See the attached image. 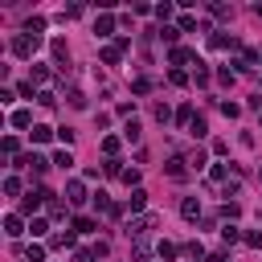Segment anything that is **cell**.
Instances as JSON below:
<instances>
[{"mask_svg": "<svg viewBox=\"0 0 262 262\" xmlns=\"http://www.w3.org/2000/svg\"><path fill=\"white\" fill-rule=\"evenodd\" d=\"M16 151H20V139H16V135H8V139H4V156H8V160H16Z\"/></svg>", "mask_w": 262, "mask_h": 262, "instance_id": "cell-25", "label": "cell"}, {"mask_svg": "<svg viewBox=\"0 0 262 262\" xmlns=\"http://www.w3.org/2000/svg\"><path fill=\"white\" fill-rule=\"evenodd\" d=\"M168 82H172V86H188V74H184V70H172Z\"/></svg>", "mask_w": 262, "mask_h": 262, "instance_id": "cell-40", "label": "cell"}, {"mask_svg": "<svg viewBox=\"0 0 262 262\" xmlns=\"http://www.w3.org/2000/svg\"><path fill=\"white\" fill-rule=\"evenodd\" d=\"M94 33H98V37H111V33H115V16H111V12H102V16L94 20Z\"/></svg>", "mask_w": 262, "mask_h": 262, "instance_id": "cell-7", "label": "cell"}, {"mask_svg": "<svg viewBox=\"0 0 262 262\" xmlns=\"http://www.w3.org/2000/svg\"><path fill=\"white\" fill-rule=\"evenodd\" d=\"M66 201L70 205H86L90 196H86V184L82 180H66Z\"/></svg>", "mask_w": 262, "mask_h": 262, "instance_id": "cell-4", "label": "cell"}, {"mask_svg": "<svg viewBox=\"0 0 262 262\" xmlns=\"http://www.w3.org/2000/svg\"><path fill=\"white\" fill-rule=\"evenodd\" d=\"M188 131H192V135H196V139H201V135H205V131H209V123H205V119H201V115H196V119H192V127H188Z\"/></svg>", "mask_w": 262, "mask_h": 262, "instance_id": "cell-41", "label": "cell"}, {"mask_svg": "<svg viewBox=\"0 0 262 262\" xmlns=\"http://www.w3.org/2000/svg\"><path fill=\"white\" fill-rule=\"evenodd\" d=\"M151 16H156L160 25H168V20L176 16V8H172V4H156V12H151Z\"/></svg>", "mask_w": 262, "mask_h": 262, "instance_id": "cell-17", "label": "cell"}, {"mask_svg": "<svg viewBox=\"0 0 262 262\" xmlns=\"http://www.w3.org/2000/svg\"><path fill=\"white\" fill-rule=\"evenodd\" d=\"M233 78H237V70H229V66L217 70V82H221V86H233Z\"/></svg>", "mask_w": 262, "mask_h": 262, "instance_id": "cell-33", "label": "cell"}, {"mask_svg": "<svg viewBox=\"0 0 262 262\" xmlns=\"http://www.w3.org/2000/svg\"><path fill=\"white\" fill-rule=\"evenodd\" d=\"M8 123H12V127H20V131H25V127H29V123H33V115H29V111H25V106H16V111H12V115H8Z\"/></svg>", "mask_w": 262, "mask_h": 262, "instance_id": "cell-11", "label": "cell"}, {"mask_svg": "<svg viewBox=\"0 0 262 262\" xmlns=\"http://www.w3.org/2000/svg\"><path fill=\"white\" fill-rule=\"evenodd\" d=\"M131 90H135V94H147V90H151V82H147V78H135V82H131Z\"/></svg>", "mask_w": 262, "mask_h": 262, "instance_id": "cell-45", "label": "cell"}, {"mask_svg": "<svg viewBox=\"0 0 262 262\" xmlns=\"http://www.w3.org/2000/svg\"><path fill=\"white\" fill-rule=\"evenodd\" d=\"M98 57H102L106 66H119V57H123V49H119V45H102V53H98Z\"/></svg>", "mask_w": 262, "mask_h": 262, "instance_id": "cell-13", "label": "cell"}, {"mask_svg": "<svg viewBox=\"0 0 262 262\" xmlns=\"http://www.w3.org/2000/svg\"><path fill=\"white\" fill-rule=\"evenodd\" d=\"M237 237H242V229H237V225H225V229H221V242H225V246H233Z\"/></svg>", "mask_w": 262, "mask_h": 262, "instance_id": "cell-30", "label": "cell"}, {"mask_svg": "<svg viewBox=\"0 0 262 262\" xmlns=\"http://www.w3.org/2000/svg\"><path fill=\"white\" fill-rule=\"evenodd\" d=\"M74 262H98L94 250H74Z\"/></svg>", "mask_w": 262, "mask_h": 262, "instance_id": "cell-48", "label": "cell"}, {"mask_svg": "<svg viewBox=\"0 0 262 262\" xmlns=\"http://www.w3.org/2000/svg\"><path fill=\"white\" fill-rule=\"evenodd\" d=\"M4 233H8V237H20V233H25V221H20L16 213H8V217H4Z\"/></svg>", "mask_w": 262, "mask_h": 262, "instance_id": "cell-9", "label": "cell"}, {"mask_svg": "<svg viewBox=\"0 0 262 262\" xmlns=\"http://www.w3.org/2000/svg\"><path fill=\"white\" fill-rule=\"evenodd\" d=\"M4 196H20V180L16 176H4Z\"/></svg>", "mask_w": 262, "mask_h": 262, "instance_id": "cell-27", "label": "cell"}, {"mask_svg": "<svg viewBox=\"0 0 262 262\" xmlns=\"http://www.w3.org/2000/svg\"><path fill=\"white\" fill-rule=\"evenodd\" d=\"M192 119H196L192 106H180V111H176V123H180V127H192Z\"/></svg>", "mask_w": 262, "mask_h": 262, "instance_id": "cell-23", "label": "cell"}, {"mask_svg": "<svg viewBox=\"0 0 262 262\" xmlns=\"http://www.w3.org/2000/svg\"><path fill=\"white\" fill-rule=\"evenodd\" d=\"M180 213H184L188 221H196V217H201V201H196V196H184V201H180Z\"/></svg>", "mask_w": 262, "mask_h": 262, "instance_id": "cell-8", "label": "cell"}, {"mask_svg": "<svg viewBox=\"0 0 262 262\" xmlns=\"http://www.w3.org/2000/svg\"><path fill=\"white\" fill-rule=\"evenodd\" d=\"M127 205H131V213H139V209L147 205V192H143V188H131V196H127Z\"/></svg>", "mask_w": 262, "mask_h": 262, "instance_id": "cell-15", "label": "cell"}, {"mask_svg": "<svg viewBox=\"0 0 262 262\" xmlns=\"http://www.w3.org/2000/svg\"><path fill=\"white\" fill-rule=\"evenodd\" d=\"M209 12H213V16H217V20H229V16H233V8H225V4H213V8H209Z\"/></svg>", "mask_w": 262, "mask_h": 262, "instance_id": "cell-39", "label": "cell"}, {"mask_svg": "<svg viewBox=\"0 0 262 262\" xmlns=\"http://www.w3.org/2000/svg\"><path fill=\"white\" fill-rule=\"evenodd\" d=\"M192 82H196V86H209V66H205V61H196V74H192Z\"/></svg>", "mask_w": 262, "mask_h": 262, "instance_id": "cell-22", "label": "cell"}, {"mask_svg": "<svg viewBox=\"0 0 262 262\" xmlns=\"http://www.w3.org/2000/svg\"><path fill=\"white\" fill-rule=\"evenodd\" d=\"M156 37H164V41L176 49V37H180V29H176V25H160V29H156Z\"/></svg>", "mask_w": 262, "mask_h": 262, "instance_id": "cell-12", "label": "cell"}, {"mask_svg": "<svg viewBox=\"0 0 262 262\" xmlns=\"http://www.w3.org/2000/svg\"><path fill=\"white\" fill-rule=\"evenodd\" d=\"M156 254H160L164 262H172V258L180 254V246H176V242H160V246H156Z\"/></svg>", "mask_w": 262, "mask_h": 262, "instance_id": "cell-16", "label": "cell"}, {"mask_svg": "<svg viewBox=\"0 0 262 262\" xmlns=\"http://www.w3.org/2000/svg\"><path fill=\"white\" fill-rule=\"evenodd\" d=\"M102 172H106V176H123L127 168H123V160H106V164H102Z\"/></svg>", "mask_w": 262, "mask_h": 262, "instance_id": "cell-26", "label": "cell"}, {"mask_svg": "<svg viewBox=\"0 0 262 262\" xmlns=\"http://www.w3.org/2000/svg\"><path fill=\"white\" fill-rule=\"evenodd\" d=\"M70 106H78V111H82V106H86V94H82V90H70Z\"/></svg>", "mask_w": 262, "mask_h": 262, "instance_id": "cell-46", "label": "cell"}, {"mask_svg": "<svg viewBox=\"0 0 262 262\" xmlns=\"http://www.w3.org/2000/svg\"><path fill=\"white\" fill-rule=\"evenodd\" d=\"M53 164H57V168H70V164H74V156H70V147H61V151L53 156Z\"/></svg>", "mask_w": 262, "mask_h": 262, "instance_id": "cell-36", "label": "cell"}, {"mask_svg": "<svg viewBox=\"0 0 262 262\" xmlns=\"http://www.w3.org/2000/svg\"><path fill=\"white\" fill-rule=\"evenodd\" d=\"M29 82H49V70H45V66H33V78H29Z\"/></svg>", "mask_w": 262, "mask_h": 262, "instance_id": "cell-44", "label": "cell"}, {"mask_svg": "<svg viewBox=\"0 0 262 262\" xmlns=\"http://www.w3.org/2000/svg\"><path fill=\"white\" fill-rule=\"evenodd\" d=\"M37 45H41V37H29V33H20V37H12V57H20V61H29L33 53H37Z\"/></svg>", "mask_w": 262, "mask_h": 262, "instance_id": "cell-1", "label": "cell"}, {"mask_svg": "<svg viewBox=\"0 0 262 262\" xmlns=\"http://www.w3.org/2000/svg\"><path fill=\"white\" fill-rule=\"evenodd\" d=\"M258 61H262V53H254V49H246V53H242V57H237L233 66H237V74H250V70L258 66Z\"/></svg>", "mask_w": 262, "mask_h": 262, "instance_id": "cell-6", "label": "cell"}, {"mask_svg": "<svg viewBox=\"0 0 262 262\" xmlns=\"http://www.w3.org/2000/svg\"><path fill=\"white\" fill-rule=\"evenodd\" d=\"M213 45H217V49H242V41L229 37V33H213Z\"/></svg>", "mask_w": 262, "mask_h": 262, "instance_id": "cell-10", "label": "cell"}, {"mask_svg": "<svg viewBox=\"0 0 262 262\" xmlns=\"http://www.w3.org/2000/svg\"><path fill=\"white\" fill-rule=\"evenodd\" d=\"M49 53H53L57 70H66V61H70V45H66V37H53V41H49Z\"/></svg>", "mask_w": 262, "mask_h": 262, "instance_id": "cell-3", "label": "cell"}, {"mask_svg": "<svg viewBox=\"0 0 262 262\" xmlns=\"http://www.w3.org/2000/svg\"><path fill=\"white\" fill-rule=\"evenodd\" d=\"M102 151L115 160V151H119V135H106V139H102Z\"/></svg>", "mask_w": 262, "mask_h": 262, "instance_id": "cell-35", "label": "cell"}, {"mask_svg": "<svg viewBox=\"0 0 262 262\" xmlns=\"http://www.w3.org/2000/svg\"><path fill=\"white\" fill-rule=\"evenodd\" d=\"M41 29H45V16H29V20H25V33H29V37H37Z\"/></svg>", "mask_w": 262, "mask_h": 262, "instance_id": "cell-19", "label": "cell"}, {"mask_svg": "<svg viewBox=\"0 0 262 262\" xmlns=\"http://www.w3.org/2000/svg\"><path fill=\"white\" fill-rule=\"evenodd\" d=\"M74 229L78 233H94V217H74Z\"/></svg>", "mask_w": 262, "mask_h": 262, "instance_id": "cell-29", "label": "cell"}, {"mask_svg": "<svg viewBox=\"0 0 262 262\" xmlns=\"http://www.w3.org/2000/svg\"><path fill=\"white\" fill-rule=\"evenodd\" d=\"M49 135H53V127H45V123H33V143H49Z\"/></svg>", "mask_w": 262, "mask_h": 262, "instance_id": "cell-18", "label": "cell"}, {"mask_svg": "<svg viewBox=\"0 0 262 262\" xmlns=\"http://www.w3.org/2000/svg\"><path fill=\"white\" fill-rule=\"evenodd\" d=\"M168 119H172V111H168L164 102H156V123H168Z\"/></svg>", "mask_w": 262, "mask_h": 262, "instance_id": "cell-47", "label": "cell"}, {"mask_svg": "<svg viewBox=\"0 0 262 262\" xmlns=\"http://www.w3.org/2000/svg\"><path fill=\"white\" fill-rule=\"evenodd\" d=\"M176 29H180V33H192V29H196V16H188V12H184V16L176 20Z\"/></svg>", "mask_w": 262, "mask_h": 262, "instance_id": "cell-32", "label": "cell"}, {"mask_svg": "<svg viewBox=\"0 0 262 262\" xmlns=\"http://www.w3.org/2000/svg\"><path fill=\"white\" fill-rule=\"evenodd\" d=\"M192 57H196V53H192V49H184V45H176V49L168 53V61H172V66H180V61H192Z\"/></svg>", "mask_w": 262, "mask_h": 262, "instance_id": "cell-14", "label": "cell"}, {"mask_svg": "<svg viewBox=\"0 0 262 262\" xmlns=\"http://www.w3.org/2000/svg\"><path fill=\"white\" fill-rule=\"evenodd\" d=\"M184 254H188L192 262H205V246H201V242H188V246H184Z\"/></svg>", "mask_w": 262, "mask_h": 262, "instance_id": "cell-21", "label": "cell"}, {"mask_svg": "<svg viewBox=\"0 0 262 262\" xmlns=\"http://www.w3.org/2000/svg\"><path fill=\"white\" fill-rule=\"evenodd\" d=\"M237 213H242V205H237V201H225V205H221V217H225V221H233Z\"/></svg>", "mask_w": 262, "mask_h": 262, "instance_id": "cell-28", "label": "cell"}, {"mask_svg": "<svg viewBox=\"0 0 262 262\" xmlns=\"http://www.w3.org/2000/svg\"><path fill=\"white\" fill-rule=\"evenodd\" d=\"M164 172H168L172 180H184V176H188V160H184V156H172V160L164 164Z\"/></svg>", "mask_w": 262, "mask_h": 262, "instance_id": "cell-5", "label": "cell"}, {"mask_svg": "<svg viewBox=\"0 0 262 262\" xmlns=\"http://www.w3.org/2000/svg\"><path fill=\"white\" fill-rule=\"evenodd\" d=\"M45 229H49L45 217H33V221H29V233H33V237H45Z\"/></svg>", "mask_w": 262, "mask_h": 262, "instance_id": "cell-20", "label": "cell"}, {"mask_svg": "<svg viewBox=\"0 0 262 262\" xmlns=\"http://www.w3.org/2000/svg\"><path fill=\"white\" fill-rule=\"evenodd\" d=\"M205 262H229V258H225V250H213V254H205Z\"/></svg>", "mask_w": 262, "mask_h": 262, "instance_id": "cell-49", "label": "cell"}, {"mask_svg": "<svg viewBox=\"0 0 262 262\" xmlns=\"http://www.w3.org/2000/svg\"><path fill=\"white\" fill-rule=\"evenodd\" d=\"M49 217H53V221H61V217H66V205H61V201H57V196H53V201H49Z\"/></svg>", "mask_w": 262, "mask_h": 262, "instance_id": "cell-38", "label": "cell"}, {"mask_svg": "<svg viewBox=\"0 0 262 262\" xmlns=\"http://www.w3.org/2000/svg\"><path fill=\"white\" fill-rule=\"evenodd\" d=\"M123 184H127V188H139V172L127 168V172H123Z\"/></svg>", "mask_w": 262, "mask_h": 262, "instance_id": "cell-43", "label": "cell"}, {"mask_svg": "<svg viewBox=\"0 0 262 262\" xmlns=\"http://www.w3.org/2000/svg\"><path fill=\"white\" fill-rule=\"evenodd\" d=\"M213 180H221V184H229V168H225V164H213Z\"/></svg>", "mask_w": 262, "mask_h": 262, "instance_id": "cell-42", "label": "cell"}, {"mask_svg": "<svg viewBox=\"0 0 262 262\" xmlns=\"http://www.w3.org/2000/svg\"><path fill=\"white\" fill-rule=\"evenodd\" d=\"M123 139H131V143H139V119H131V123L123 127Z\"/></svg>", "mask_w": 262, "mask_h": 262, "instance_id": "cell-24", "label": "cell"}, {"mask_svg": "<svg viewBox=\"0 0 262 262\" xmlns=\"http://www.w3.org/2000/svg\"><path fill=\"white\" fill-rule=\"evenodd\" d=\"M258 176H262V168H258Z\"/></svg>", "mask_w": 262, "mask_h": 262, "instance_id": "cell-50", "label": "cell"}, {"mask_svg": "<svg viewBox=\"0 0 262 262\" xmlns=\"http://www.w3.org/2000/svg\"><path fill=\"white\" fill-rule=\"evenodd\" d=\"M184 160H188V164H192V168H205V151H201V147H192V151H188V156H184Z\"/></svg>", "mask_w": 262, "mask_h": 262, "instance_id": "cell-37", "label": "cell"}, {"mask_svg": "<svg viewBox=\"0 0 262 262\" xmlns=\"http://www.w3.org/2000/svg\"><path fill=\"white\" fill-rule=\"evenodd\" d=\"M135 258H139V262H147V258H151V246H147L143 237H135Z\"/></svg>", "mask_w": 262, "mask_h": 262, "instance_id": "cell-31", "label": "cell"}, {"mask_svg": "<svg viewBox=\"0 0 262 262\" xmlns=\"http://www.w3.org/2000/svg\"><path fill=\"white\" fill-rule=\"evenodd\" d=\"M221 115H225V119H237V115H242V106H237V102H229V98H225V102H221Z\"/></svg>", "mask_w": 262, "mask_h": 262, "instance_id": "cell-34", "label": "cell"}, {"mask_svg": "<svg viewBox=\"0 0 262 262\" xmlns=\"http://www.w3.org/2000/svg\"><path fill=\"white\" fill-rule=\"evenodd\" d=\"M156 221H160L156 213H143V217H135V221L127 225V233H131V237H143L147 229H156Z\"/></svg>", "mask_w": 262, "mask_h": 262, "instance_id": "cell-2", "label": "cell"}]
</instances>
